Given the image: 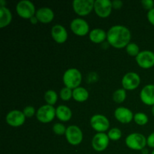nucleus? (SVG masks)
I'll return each mask as SVG.
<instances>
[{
  "instance_id": "obj_1",
  "label": "nucleus",
  "mask_w": 154,
  "mask_h": 154,
  "mask_svg": "<svg viewBox=\"0 0 154 154\" xmlns=\"http://www.w3.org/2000/svg\"><path fill=\"white\" fill-rule=\"evenodd\" d=\"M107 40L111 46L117 49L126 48L130 42L131 32L124 26H113L107 33Z\"/></svg>"
},
{
  "instance_id": "obj_2",
  "label": "nucleus",
  "mask_w": 154,
  "mask_h": 154,
  "mask_svg": "<svg viewBox=\"0 0 154 154\" xmlns=\"http://www.w3.org/2000/svg\"><path fill=\"white\" fill-rule=\"evenodd\" d=\"M63 81L66 87L75 90L79 87V85L82 81V75L78 69H69L65 72L63 77Z\"/></svg>"
},
{
  "instance_id": "obj_3",
  "label": "nucleus",
  "mask_w": 154,
  "mask_h": 154,
  "mask_svg": "<svg viewBox=\"0 0 154 154\" xmlns=\"http://www.w3.org/2000/svg\"><path fill=\"white\" fill-rule=\"evenodd\" d=\"M126 146L134 150H142L147 145V138L144 135L138 132L132 133L126 138Z\"/></svg>"
},
{
  "instance_id": "obj_4",
  "label": "nucleus",
  "mask_w": 154,
  "mask_h": 154,
  "mask_svg": "<svg viewBox=\"0 0 154 154\" xmlns=\"http://www.w3.org/2000/svg\"><path fill=\"white\" fill-rule=\"evenodd\" d=\"M16 11L20 17L24 19H31L35 15V8L32 2L23 0L17 4Z\"/></svg>"
},
{
  "instance_id": "obj_5",
  "label": "nucleus",
  "mask_w": 154,
  "mask_h": 154,
  "mask_svg": "<svg viewBox=\"0 0 154 154\" xmlns=\"http://www.w3.org/2000/svg\"><path fill=\"white\" fill-rule=\"evenodd\" d=\"M93 0H75L72 3L74 11L79 16H87L94 9Z\"/></svg>"
},
{
  "instance_id": "obj_6",
  "label": "nucleus",
  "mask_w": 154,
  "mask_h": 154,
  "mask_svg": "<svg viewBox=\"0 0 154 154\" xmlns=\"http://www.w3.org/2000/svg\"><path fill=\"white\" fill-rule=\"evenodd\" d=\"M56 117V108L49 105H42L36 112L38 120L42 123H51Z\"/></svg>"
},
{
  "instance_id": "obj_7",
  "label": "nucleus",
  "mask_w": 154,
  "mask_h": 154,
  "mask_svg": "<svg viewBox=\"0 0 154 154\" xmlns=\"http://www.w3.org/2000/svg\"><path fill=\"white\" fill-rule=\"evenodd\" d=\"M66 138L68 142L74 146L78 145L83 141V132L78 126L75 125L69 126L66 129Z\"/></svg>"
},
{
  "instance_id": "obj_8",
  "label": "nucleus",
  "mask_w": 154,
  "mask_h": 154,
  "mask_svg": "<svg viewBox=\"0 0 154 154\" xmlns=\"http://www.w3.org/2000/svg\"><path fill=\"white\" fill-rule=\"evenodd\" d=\"M90 125L96 132H104L109 129L110 122L105 116L102 114H95L90 119Z\"/></svg>"
},
{
  "instance_id": "obj_9",
  "label": "nucleus",
  "mask_w": 154,
  "mask_h": 154,
  "mask_svg": "<svg viewBox=\"0 0 154 154\" xmlns=\"http://www.w3.org/2000/svg\"><path fill=\"white\" fill-rule=\"evenodd\" d=\"M112 8V2L110 0H96L95 1L94 11L99 17H108L111 14Z\"/></svg>"
},
{
  "instance_id": "obj_10",
  "label": "nucleus",
  "mask_w": 154,
  "mask_h": 154,
  "mask_svg": "<svg viewBox=\"0 0 154 154\" xmlns=\"http://www.w3.org/2000/svg\"><path fill=\"white\" fill-rule=\"evenodd\" d=\"M138 66L144 69H148L154 66V53L150 51H141L135 57Z\"/></svg>"
},
{
  "instance_id": "obj_11",
  "label": "nucleus",
  "mask_w": 154,
  "mask_h": 154,
  "mask_svg": "<svg viewBox=\"0 0 154 154\" xmlns=\"http://www.w3.org/2000/svg\"><path fill=\"white\" fill-rule=\"evenodd\" d=\"M141 83L140 76L135 72H128L122 78V85L126 90H135Z\"/></svg>"
},
{
  "instance_id": "obj_12",
  "label": "nucleus",
  "mask_w": 154,
  "mask_h": 154,
  "mask_svg": "<svg viewBox=\"0 0 154 154\" xmlns=\"http://www.w3.org/2000/svg\"><path fill=\"white\" fill-rule=\"evenodd\" d=\"M6 123L12 127H19L22 126L26 120V116L23 112L18 110L10 111L6 116Z\"/></svg>"
},
{
  "instance_id": "obj_13",
  "label": "nucleus",
  "mask_w": 154,
  "mask_h": 154,
  "mask_svg": "<svg viewBox=\"0 0 154 154\" xmlns=\"http://www.w3.org/2000/svg\"><path fill=\"white\" fill-rule=\"evenodd\" d=\"M71 30L76 35L84 36L90 31V26L86 20L81 18H75L70 24Z\"/></svg>"
},
{
  "instance_id": "obj_14",
  "label": "nucleus",
  "mask_w": 154,
  "mask_h": 154,
  "mask_svg": "<svg viewBox=\"0 0 154 154\" xmlns=\"http://www.w3.org/2000/svg\"><path fill=\"white\" fill-rule=\"evenodd\" d=\"M109 138L108 135L104 132H99L94 135L92 140L93 148L97 152L104 151L109 144Z\"/></svg>"
},
{
  "instance_id": "obj_15",
  "label": "nucleus",
  "mask_w": 154,
  "mask_h": 154,
  "mask_svg": "<svg viewBox=\"0 0 154 154\" xmlns=\"http://www.w3.org/2000/svg\"><path fill=\"white\" fill-rule=\"evenodd\" d=\"M114 117L121 123H129L134 118V114L131 110L125 107H119L114 111Z\"/></svg>"
},
{
  "instance_id": "obj_16",
  "label": "nucleus",
  "mask_w": 154,
  "mask_h": 154,
  "mask_svg": "<svg viewBox=\"0 0 154 154\" xmlns=\"http://www.w3.org/2000/svg\"><path fill=\"white\" fill-rule=\"evenodd\" d=\"M141 102L149 106L154 105V84H147L143 87L140 93Z\"/></svg>"
},
{
  "instance_id": "obj_17",
  "label": "nucleus",
  "mask_w": 154,
  "mask_h": 154,
  "mask_svg": "<svg viewBox=\"0 0 154 154\" xmlns=\"http://www.w3.org/2000/svg\"><path fill=\"white\" fill-rule=\"evenodd\" d=\"M51 36L57 43L63 44L67 40L68 32L64 26L57 24L51 29Z\"/></svg>"
},
{
  "instance_id": "obj_18",
  "label": "nucleus",
  "mask_w": 154,
  "mask_h": 154,
  "mask_svg": "<svg viewBox=\"0 0 154 154\" xmlns=\"http://www.w3.org/2000/svg\"><path fill=\"white\" fill-rule=\"evenodd\" d=\"M35 17L38 20V22L42 23H48L54 20V13L49 8H41L36 11Z\"/></svg>"
},
{
  "instance_id": "obj_19",
  "label": "nucleus",
  "mask_w": 154,
  "mask_h": 154,
  "mask_svg": "<svg viewBox=\"0 0 154 154\" xmlns=\"http://www.w3.org/2000/svg\"><path fill=\"white\" fill-rule=\"evenodd\" d=\"M56 117L63 122H68L72 117V111L66 105H60L56 108Z\"/></svg>"
},
{
  "instance_id": "obj_20",
  "label": "nucleus",
  "mask_w": 154,
  "mask_h": 154,
  "mask_svg": "<svg viewBox=\"0 0 154 154\" xmlns=\"http://www.w3.org/2000/svg\"><path fill=\"white\" fill-rule=\"evenodd\" d=\"M89 38L93 43L100 44L107 38V33L102 29L96 28L90 31Z\"/></svg>"
},
{
  "instance_id": "obj_21",
  "label": "nucleus",
  "mask_w": 154,
  "mask_h": 154,
  "mask_svg": "<svg viewBox=\"0 0 154 154\" xmlns=\"http://www.w3.org/2000/svg\"><path fill=\"white\" fill-rule=\"evenodd\" d=\"M12 20V14L6 7L0 8V28L8 26Z\"/></svg>"
},
{
  "instance_id": "obj_22",
  "label": "nucleus",
  "mask_w": 154,
  "mask_h": 154,
  "mask_svg": "<svg viewBox=\"0 0 154 154\" xmlns=\"http://www.w3.org/2000/svg\"><path fill=\"white\" fill-rule=\"evenodd\" d=\"M72 98L78 102H84L89 98V92L84 87H79L73 90Z\"/></svg>"
},
{
  "instance_id": "obj_23",
  "label": "nucleus",
  "mask_w": 154,
  "mask_h": 154,
  "mask_svg": "<svg viewBox=\"0 0 154 154\" xmlns=\"http://www.w3.org/2000/svg\"><path fill=\"white\" fill-rule=\"evenodd\" d=\"M58 99V96L57 93L54 90H50L45 93V100L47 102V105H54L57 102Z\"/></svg>"
},
{
  "instance_id": "obj_24",
  "label": "nucleus",
  "mask_w": 154,
  "mask_h": 154,
  "mask_svg": "<svg viewBox=\"0 0 154 154\" xmlns=\"http://www.w3.org/2000/svg\"><path fill=\"white\" fill-rule=\"evenodd\" d=\"M126 98V91L125 89H118L113 93V100L117 103H123Z\"/></svg>"
},
{
  "instance_id": "obj_25",
  "label": "nucleus",
  "mask_w": 154,
  "mask_h": 154,
  "mask_svg": "<svg viewBox=\"0 0 154 154\" xmlns=\"http://www.w3.org/2000/svg\"><path fill=\"white\" fill-rule=\"evenodd\" d=\"M134 121L139 126H144L148 123V117L147 114L142 112H138L134 114Z\"/></svg>"
},
{
  "instance_id": "obj_26",
  "label": "nucleus",
  "mask_w": 154,
  "mask_h": 154,
  "mask_svg": "<svg viewBox=\"0 0 154 154\" xmlns=\"http://www.w3.org/2000/svg\"><path fill=\"white\" fill-rule=\"evenodd\" d=\"M126 52L131 57H135L139 54L140 51H139V47L138 45H136L135 43H129V45L126 46Z\"/></svg>"
},
{
  "instance_id": "obj_27",
  "label": "nucleus",
  "mask_w": 154,
  "mask_h": 154,
  "mask_svg": "<svg viewBox=\"0 0 154 154\" xmlns=\"http://www.w3.org/2000/svg\"><path fill=\"white\" fill-rule=\"evenodd\" d=\"M108 136L110 140L112 141H118L122 136V132L118 128H113L108 131Z\"/></svg>"
},
{
  "instance_id": "obj_28",
  "label": "nucleus",
  "mask_w": 154,
  "mask_h": 154,
  "mask_svg": "<svg viewBox=\"0 0 154 154\" xmlns=\"http://www.w3.org/2000/svg\"><path fill=\"white\" fill-rule=\"evenodd\" d=\"M72 93H73V90L72 89H69L68 87H65L60 90V98L63 101H69V99L72 98Z\"/></svg>"
},
{
  "instance_id": "obj_29",
  "label": "nucleus",
  "mask_w": 154,
  "mask_h": 154,
  "mask_svg": "<svg viewBox=\"0 0 154 154\" xmlns=\"http://www.w3.org/2000/svg\"><path fill=\"white\" fill-rule=\"evenodd\" d=\"M66 129H67V128H66L64 125L60 123H57L53 126V131H54V133L58 135H66Z\"/></svg>"
},
{
  "instance_id": "obj_30",
  "label": "nucleus",
  "mask_w": 154,
  "mask_h": 154,
  "mask_svg": "<svg viewBox=\"0 0 154 154\" xmlns=\"http://www.w3.org/2000/svg\"><path fill=\"white\" fill-rule=\"evenodd\" d=\"M23 112L26 117H32L35 114V109L32 106H26V108H24Z\"/></svg>"
},
{
  "instance_id": "obj_31",
  "label": "nucleus",
  "mask_w": 154,
  "mask_h": 154,
  "mask_svg": "<svg viewBox=\"0 0 154 154\" xmlns=\"http://www.w3.org/2000/svg\"><path fill=\"white\" fill-rule=\"evenodd\" d=\"M141 5L147 10L150 11L151 9L154 8V2L153 0H142L141 1Z\"/></svg>"
},
{
  "instance_id": "obj_32",
  "label": "nucleus",
  "mask_w": 154,
  "mask_h": 154,
  "mask_svg": "<svg viewBox=\"0 0 154 154\" xmlns=\"http://www.w3.org/2000/svg\"><path fill=\"white\" fill-rule=\"evenodd\" d=\"M147 144L148 147L154 148V132H152L147 138Z\"/></svg>"
},
{
  "instance_id": "obj_33",
  "label": "nucleus",
  "mask_w": 154,
  "mask_h": 154,
  "mask_svg": "<svg viewBox=\"0 0 154 154\" xmlns=\"http://www.w3.org/2000/svg\"><path fill=\"white\" fill-rule=\"evenodd\" d=\"M147 20L152 25L154 26V8L149 11L147 13Z\"/></svg>"
},
{
  "instance_id": "obj_34",
  "label": "nucleus",
  "mask_w": 154,
  "mask_h": 154,
  "mask_svg": "<svg viewBox=\"0 0 154 154\" xmlns=\"http://www.w3.org/2000/svg\"><path fill=\"white\" fill-rule=\"evenodd\" d=\"M123 6V2L120 0H114L112 1V7L114 9H120Z\"/></svg>"
},
{
  "instance_id": "obj_35",
  "label": "nucleus",
  "mask_w": 154,
  "mask_h": 154,
  "mask_svg": "<svg viewBox=\"0 0 154 154\" xmlns=\"http://www.w3.org/2000/svg\"><path fill=\"white\" fill-rule=\"evenodd\" d=\"M30 22H31L32 24H36L38 22V20L37 19V17H35V15L34 17H32L30 19Z\"/></svg>"
},
{
  "instance_id": "obj_36",
  "label": "nucleus",
  "mask_w": 154,
  "mask_h": 154,
  "mask_svg": "<svg viewBox=\"0 0 154 154\" xmlns=\"http://www.w3.org/2000/svg\"><path fill=\"white\" fill-rule=\"evenodd\" d=\"M141 151H142V153L143 154H147V153H148V150H147V149H145V148L143 149V150H141Z\"/></svg>"
},
{
  "instance_id": "obj_37",
  "label": "nucleus",
  "mask_w": 154,
  "mask_h": 154,
  "mask_svg": "<svg viewBox=\"0 0 154 154\" xmlns=\"http://www.w3.org/2000/svg\"><path fill=\"white\" fill-rule=\"evenodd\" d=\"M152 113H153V115L154 116V105L153 106V108H152Z\"/></svg>"
},
{
  "instance_id": "obj_38",
  "label": "nucleus",
  "mask_w": 154,
  "mask_h": 154,
  "mask_svg": "<svg viewBox=\"0 0 154 154\" xmlns=\"http://www.w3.org/2000/svg\"><path fill=\"white\" fill-rule=\"evenodd\" d=\"M151 154H154V150H153V151H152V153H151Z\"/></svg>"
}]
</instances>
